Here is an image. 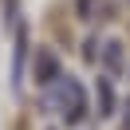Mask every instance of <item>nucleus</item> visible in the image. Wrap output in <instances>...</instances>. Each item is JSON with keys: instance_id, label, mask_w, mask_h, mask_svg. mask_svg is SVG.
<instances>
[{"instance_id": "3", "label": "nucleus", "mask_w": 130, "mask_h": 130, "mask_svg": "<svg viewBox=\"0 0 130 130\" xmlns=\"http://www.w3.org/2000/svg\"><path fill=\"white\" fill-rule=\"evenodd\" d=\"M24 51H28V32H24V24H20L16 47H12V91H16V95H20V75H24Z\"/></svg>"}, {"instance_id": "1", "label": "nucleus", "mask_w": 130, "mask_h": 130, "mask_svg": "<svg viewBox=\"0 0 130 130\" xmlns=\"http://www.w3.org/2000/svg\"><path fill=\"white\" fill-rule=\"evenodd\" d=\"M47 106L67 126H79L83 114H87V91H83V83L71 79V75H59L55 83H47Z\"/></svg>"}, {"instance_id": "6", "label": "nucleus", "mask_w": 130, "mask_h": 130, "mask_svg": "<svg viewBox=\"0 0 130 130\" xmlns=\"http://www.w3.org/2000/svg\"><path fill=\"white\" fill-rule=\"evenodd\" d=\"M122 130H130V99H126V110H122Z\"/></svg>"}, {"instance_id": "2", "label": "nucleus", "mask_w": 130, "mask_h": 130, "mask_svg": "<svg viewBox=\"0 0 130 130\" xmlns=\"http://www.w3.org/2000/svg\"><path fill=\"white\" fill-rule=\"evenodd\" d=\"M59 75H63V71H59V59H55V51L40 47V51H36V79L47 87V83H55Z\"/></svg>"}, {"instance_id": "5", "label": "nucleus", "mask_w": 130, "mask_h": 130, "mask_svg": "<svg viewBox=\"0 0 130 130\" xmlns=\"http://www.w3.org/2000/svg\"><path fill=\"white\" fill-rule=\"evenodd\" d=\"M103 67H106L110 75H122V43H118V40L106 43V51H103Z\"/></svg>"}, {"instance_id": "4", "label": "nucleus", "mask_w": 130, "mask_h": 130, "mask_svg": "<svg viewBox=\"0 0 130 130\" xmlns=\"http://www.w3.org/2000/svg\"><path fill=\"white\" fill-rule=\"evenodd\" d=\"M95 91H99V118H110V114H114V103H118V99H114V83H110V75H103Z\"/></svg>"}]
</instances>
